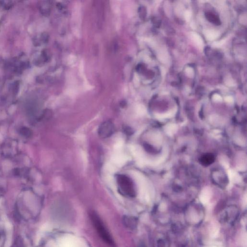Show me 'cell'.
Returning a JSON list of instances; mask_svg holds the SVG:
<instances>
[{"label": "cell", "mask_w": 247, "mask_h": 247, "mask_svg": "<svg viewBox=\"0 0 247 247\" xmlns=\"http://www.w3.org/2000/svg\"><path fill=\"white\" fill-rule=\"evenodd\" d=\"M191 16H192V13L189 11H186L184 13V17H185V19L187 21H189V20H190Z\"/></svg>", "instance_id": "cell-7"}, {"label": "cell", "mask_w": 247, "mask_h": 247, "mask_svg": "<svg viewBox=\"0 0 247 247\" xmlns=\"http://www.w3.org/2000/svg\"><path fill=\"white\" fill-rule=\"evenodd\" d=\"M213 98L215 101H221L222 100L221 96H220L219 95L217 94H215L213 95Z\"/></svg>", "instance_id": "cell-8"}, {"label": "cell", "mask_w": 247, "mask_h": 247, "mask_svg": "<svg viewBox=\"0 0 247 247\" xmlns=\"http://www.w3.org/2000/svg\"><path fill=\"white\" fill-rule=\"evenodd\" d=\"M226 101L227 102L231 103V102H233V98L229 96V97H227L226 98Z\"/></svg>", "instance_id": "cell-10"}, {"label": "cell", "mask_w": 247, "mask_h": 247, "mask_svg": "<svg viewBox=\"0 0 247 247\" xmlns=\"http://www.w3.org/2000/svg\"><path fill=\"white\" fill-rule=\"evenodd\" d=\"M115 127L111 121H105L101 124L98 128V134L102 138L110 137L114 133Z\"/></svg>", "instance_id": "cell-3"}, {"label": "cell", "mask_w": 247, "mask_h": 247, "mask_svg": "<svg viewBox=\"0 0 247 247\" xmlns=\"http://www.w3.org/2000/svg\"><path fill=\"white\" fill-rule=\"evenodd\" d=\"M191 35H192V38H193V40L194 41V42L198 46H199V47H202V46H203V40H202L201 37L197 33H192Z\"/></svg>", "instance_id": "cell-5"}, {"label": "cell", "mask_w": 247, "mask_h": 247, "mask_svg": "<svg viewBox=\"0 0 247 247\" xmlns=\"http://www.w3.org/2000/svg\"><path fill=\"white\" fill-rule=\"evenodd\" d=\"M116 181L119 193L123 195L128 197H134L135 191L133 183L129 177L120 174L116 176Z\"/></svg>", "instance_id": "cell-2"}, {"label": "cell", "mask_w": 247, "mask_h": 247, "mask_svg": "<svg viewBox=\"0 0 247 247\" xmlns=\"http://www.w3.org/2000/svg\"><path fill=\"white\" fill-rule=\"evenodd\" d=\"M185 72L186 73V75L191 78L194 76V71H193V69L191 68L190 67L187 68L185 70Z\"/></svg>", "instance_id": "cell-6"}, {"label": "cell", "mask_w": 247, "mask_h": 247, "mask_svg": "<svg viewBox=\"0 0 247 247\" xmlns=\"http://www.w3.org/2000/svg\"><path fill=\"white\" fill-rule=\"evenodd\" d=\"M205 36L209 40H213L218 38L219 33L214 30H207L204 32Z\"/></svg>", "instance_id": "cell-4"}, {"label": "cell", "mask_w": 247, "mask_h": 247, "mask_svg": "<svg viewBox=\"0 0 247 247\" xmlns=\"http://www.w3.org/2000/svg\"><path fill=\"white\" fill-rule=\"evenodd\" d=\"M90 217L93 225L101 239L109 246L115 247L113 238L98 215L95 212H91L90 213Z\"/></svg>", "instance_id": "cell-1"}, {"label": "cell", "mask_w": 247, "mask_h": 247, "mask_svg": "<svg viewBox=\"0 0 247 247\" xmlns=\"http://www.w3.org/2000/svg\"><path fill=\"white\" fill-rule=\"evenodd\" d=\"M223 43H224V41L223 40L221 41H219V42H215L213 44V46L216 47H219L220 46H222L223 44Z\"/></svg>", "instance_id": "cell-9"}]
</instances>
